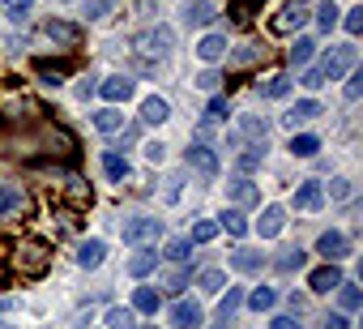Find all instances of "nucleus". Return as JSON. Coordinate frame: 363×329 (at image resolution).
<instances>
[{
    "label": "nucleus",
    "instance_id": "nucleus-17",
    "mask_svg": "<svg viewBox=\"0 0 363 329\" xmlns=\"http://www.w3.org/2000/svg\"><path fill=\"white\" fill-rule=\"evenodd\" d=\"M240 133H244L252 145H265V141H269V120H261V116H240Z\"/></svg>",
    "mask_w": 363,
    "mask_h": 329
},
{
    "label": "nucleus",
    "instance_id": "nucleus-12",
    "mask_svg": "<svg viewBox=\"0 0 363 329\" xmlns=\"http://www.w3.org/2000/svg\"><path fill=\"white\" fill-rule=\"evenodd\" d=\"M171 325H175V329H201V308L189 303V299H179V303L171 308Z\"/></svg>",
    "mask_w": 363,
    "mask_h": 329
},
{
    "label": "nucleus",
    "instance_id": "nucleus-2",
    "mask_svg": "<svg viewBox=\"0 0 363 329\" xmlns=\"http://www.w3.org/2000/svg\"><path fill=\"white\" fill-rule=\"evenodd\" d=\"M48 265H52V252H48L43 244H35V240H18V244H13V269H18L22 278H43Z\"/></svg>",
    "mask_w": 363,
    "mask_h": 329
},
{
    "label": "nucleus",
    "instance_id": "nucleus-18",
    "mask_svg": "<svg viewBox=\"0 0 363 329\" xmlns=\"http://www.w3.org/2000/svg\"><path fill=\"white\" fill-rule=\"evenodd\" d=\"M103 257H107V244H103V240H86V244L77 248V265H82V269H99Z\"/></svg>",
    "mask_w": 363,
    "mask_h": 329
},
{
    "label": "nucleus",
    "instance_id": "nucleus-28",
    "mask_svg": "<svg viewBox=\"0 0 363 329\" xmlns=\"http://www.w3.org/2000/svg\"><path fill=\"white\" fill-rule=\"evenodd\" d=\"M94 128L99 133H120L124 128V116L116 107H103V111H94Z\"/></svg>",
    "mask_w": 363,
    "mask_h": 329
},
{
    "label": "nucleus",
    "instance_id": "nucleus-10",
    "mask_svg": "<svg viewBox=\"0 0 363 329\" xmlns=\"http://www.w3.org/2000/svg\"><path fill=\"white\" fill-rule=\"evenodd\" d=\"M316 252L325 257V265H337V261L350 252V240H346L342 231H325V235L316 240Z\"/></svg>",
    "mask_w": 363,
    "mask_h": 329
},
{
    "label": "nucleus",
    "instance_id": "nucleus-54",
    "mask_svg": "<svg viewBox=\"0 0 363 329\" xmlns=\"http://www.w3.org/2000/svg\"><path fill=\"white\" fill-rule=\"evenodd\" d=\"M94 90H99V82H94V77H86V82H82V86H77V99H90V94H94Z\"/></svg>",
    "mask_w": 363,
    "mask_h": 329
},
{
    "label": "nucleus",
    "instance_id": "nucleus-50",
    "mask_svg": "<svg viewBox=\"0 0 363 329\" xmlns=\"http://www.w3.org/2000/svg\"><path fill=\"white\" fill-rule=\"evenodd\" d=\"M197 86H201V90H218V86H223V77H218L214 69H206V73L197 77Z\"/></svg>",
    "mask_w": 363,
    "mask_h": 329
},
{
    "label": "nucleus",
    "instance_id": "nucleus-37",
    "mask_svg": "<svg viewBox=\"0 0 363 329\" xmlns=\"http://www.w3.org/2000/svg\"><path fill=\"white\" fill-rule=\"evenodd\" d=\"M240 299H244V295H240V286H231V291H227V299L218 303V329H227V320L235 316V308H240Z\"/></svg>",
    "mask_w": 363,
    "mask_h": 329
},
{
    "label": "nucleus",
    "instance_id": "nucleus-3",
    "mask_svg": "<svg viewBox=\"0 0 363 329\" xmlns=\"http://www.w3.org/2000/svg\"><path fill=\"white\" fill-rule=\"evenodd\" d=\"M171 48H175L171 26H145V30L133 35V52H137V56H154V60H162Z\"/></svg>",
    "mask_w": 363,
    "mask_h": 329
},
{
    "label": "nucleus",
    "instance_id": "nucleus-23",
    "mask_svg": "<svg viewBox=\"0 0 363 329\" xmlns=\"http://www.w3.org/2000/svg\"><path fill=\"white\" fill-rule=\"evenodd\" d=\"M69 69H73L69 60H35V73H39L48 86H56L60 77H69Z\"/></svg>",
    "mask_w": 363,
    "mask_h": 329
},
{
    "label": "nucleus",
    "instance_id": "nucleus-5",
    "mask_svg": "<svg viewBox=\"0 0 363 329\" xmlns=\"http://www.w3.org/2000/svg\"><path fill=\"white\" fill-rule=\"evenodd\" d=\"M120 235H124V244H150V240H158V235H162V218H150V214L124 218Z\"/></svg>",
    "mask_w": 363,
    "mask_h": 329
},
{
    "label": "nucleus",
    "instance_id": "nucleus-15",
    "mask_svg": "<svg viewBox=\"0 0 363 329\" xmlns=\"http://www.w3.org/2000/svg\"><path fill=\"white\" fill-rule=\"evenodd\" d=\"M197 56H201L206 65H218V60L227 56V35H206V39L197 43Z\"/></svg>",
    "mask_w": 363,
    "mask_h": 329
},
{
    "label": "nucleus",
    "instance_id": "nucleus-16",
    "mask_svg": "<svg viewBox=\"0 0 363 329\" xmlns=\"http://www.w3.org/2000/svg\"><path fill=\"white\" fill-rule=\"evenodd\" d=\"M291 86H295V82H291L286 73H274V77L257 82V94H261V99H286V94H291Z\"/></svg>",
    "mask_w": 363,
    "mask_h": 329
},
{
    "label": "nucleus",
    "instance_id": "nucleus-44",
    "mask_svg": "<svg viewBox=\"0 0 363 329\" xmlns=\"http://www.w3.org/2000/svg\"><path fill=\"white\" fill-rule=\"evenodd\" d=\"M189 286V269H171V274H162V291L167 295H179Z\"/></svg>",
    "mask_w": 363,
    "mask_h": 329
},
{
    "label": "nucleus",
    "instance_id": "nucleus-48",
    "mask_svg": "<svg viewBox=\"0 0 363 329\" xmlns=\"http://www.w3.org/2000/svg\"><path fill=\"white\" fill-rule=\"evenodd\" d=\"M189 248H193V244H189V235H184V240H171V244H167V257H171V261H184V257H189Z\"/></svg>",
    "mask_w": 363,
    "mask_h": 329
},
{
    "label": "nucleus",
    "instance_id": "nucleus-24",
    "mask_svg": "<svg viewBox=\"0 0 363 329\" xmlns=\"http://www.w3.org/2000/svg\"><path fill=\"white\" fill-rule=\"evenodd\" d=\"M167 116H171V103H167V99H158V94H150V99L141 103V120H145V124H162Z\"/></svg>",
    "mask_w": 363,
    "mask_h": 329
},
{
    "label": "nucleus",
    "instance_id": "nucleus-29",
    "mask_svg": "<svg viewBox=\"0 0 363 329\" xmlns=\"http://www.w3.org/2000/svg\"><path fill=\"white\" fill-rule=\"evenodd\" d=\"M103 320H107V329H137L133 308H120V303H116V308H107V316H103Z\"/></svg>",
    "mask_w": 363,
    "mask_h": 329
},
{
    "label": "nucleus",
    "instance_id": "nucleus-19",
    "mask_svg": "<svg viewBox=\"0 0 363 329\" xmlns=\"http://www.w3.org/2000/svg\"><path fill=\"white\" fill-rule=\"evenodd\" d=\"M231 269H240V274H261V269H265V252L240 248V252H231Z\"/></svg>",
    "mask_w": 363,
    "mask_h": 329
},
{
    "label": "nucleus",
    "instance_id": "nucleus-36",
    "mask_svg": "<svg viewBox=\"0 0 363 329\" xmlns=\"http://www.w3.org/2000/svg\"><path fill=\"white\" fill-rule=\"evenodd\" d=\"M197 286H201L206 295H218V291L227 286V274H223V269H201V278H197Z\"/></svg>",
    "mask_w": 363,
    "mask_h": 329
},
{
    "label": "nucleus",
    "instance_id": "nucleus-34",
    "mask_svg": "<svg viewBox=\"0 0 363 329\" xmlns=\"http://www.w3.org/2000/svg\"><path fill=\"white\" fill-rule=\"evenodd\" d=\"M312 52H316V43H312V39H295V48L286 52V60H291L295 69H303V65L312 60Z\"/></svg>",
    "mask_w": 363,
    "mask_h": 329
},
{
    "label": "nucleus",
    "instance_id": "nucleus-45",
    "mask_svg": "<svg viewBox=\"0 0 363 329\" xmlns=\"http://www.w3.org/2000/svg\"><path fill=\"white\" fill-rule=\"evenodd\" d=\"M261 5H265V0H231V18L244 26V22L252 18V9H261Z\"/></svg>",
    "mask_w": 363,
    "mask_h": 329
},
{
    "label": "nucleus",
    "instance_id": "nucleus-57",
    "mask_svg": "<svg viewBox=\"0 0 363 329\" xmlns=\"http://www.w3.org/2000/svg\"><path fill=\"white\" fill-rule=\"evenodd\" d=\"M0 329H9V325H0Z\"/></svg>",
    "mask_w": 363,
    "mask_h": 329
},
{
    "label": "nucleus",
    "instance_id": "nucleus-30",
    "mask_svg": "<svg viewBox=\"0 0 363 329\" xmlns=\"http://www.w3.org/2000/svg\"><path fill=\"white\" fill-rule=\"evenodd\" d=\"M320 150V137H312V133H299V137H291V154L295 158H312Z\"/></svg>",
    "mask_w": 363,
    "mask_h": 329
},
{
    "label": "nucleus",
    "instance_id": "nucleus-21",
    "mask_svg": "<svg viewBox=\"0 0 363 329\" xmlns=\"http://www.w3.org/2000/svg\"><path fill=\"white\" fill-rule=\"evenodd\" d=\"M103 172H107L111 184H124V180H128V158L116 154V150H107V154H103Z\"/></svg>",
    "mask_w": 363,
    "mask_h": 329
},
{
    "label": "nucleus",
    "instance_id": "nucleus-35",
    "mask_svg": "<svg viewBox=\"0 0 363 329\" xmlns=\"http://www.w3.org/2000/svg\"><path fill=\"white\" fill-rule=\"evenodd\" d=\"M257 60H265V48H261V43H244V48L231 56V65H235V69H244V65H257Z\"/></svg>",
    "mask_w": 363,
    "mask_h": 329
},
{
    "label": "nucleus",
    "instance_id": "nucleus-7",
    "mask_svg": "<svg viewBox=\"0 0 363 329\" xmlns=\"http://www.w3.org/2000/svg\"><path fill=\"white\" fill-rule=\"evenodd\" d=\"M43 35H48L52 43H60L65 52H77V48H82V26H77V22H65V18H52V22L43 26Z\"/></svg>",
    "mask_w": 363,
    "mask_h": 329
},
{
    "label": "nucleus",
    "instance_id": "nucleus-22",
    "mask_svg": "<svg viewBox=\"0 0 363 329\" xmlns=\"http://www.w3.org/2000/svg\"><path fill=\"white\" fill-rule=\"evenodd\" d=\"M99 94H103L107 103H124V99L133 94V77H107V82L99 86Z\"/></svg>",
    "mask_w": 363,
    "mask_h": 329
},
{
    "label": "nucleus",
    "instance_id": "nucleus-41",
    "mask_svg": "<svg viewBox=\"0 0 363 329\" xmlns=\"http://www.w3.org/2000/svg\"><path fill=\"white\" fill-rule=\"evenodd\" d=\"M218 227H227V231H231V235H235V240H240V235H248V218H244V214H240V210H227V214H223V223H218Z\"/></svg>",
    "mask_w": 363,
    "mask_h": 329
},
{
    "label": "nucleus",
    "instance_id": "nucleus-39",
    "mask_svg": "<svg viewBox=\"0 0 363 329\" xmlns=\"http://www.w3.org/2000/svg\"><path fill=\"white\" fill-rule=\"evenodd\" d=\"M274 303H278V295H274L269 286H257V291L248 295V308H252V312H269Z\"/></svg>",
    "mask_w": 363,
    "mask_h": 329
},
{
    "label": "nucleus",
    "instance_id": "nucleus-49",
    "mask_svg": "<svg viewBox=\"0 0 363 329\" xmlns=\"http://www.w3.org/2000/svg\"><path fill=\"white\" fill-rule=\"evenodd\" d=\"M227 116H231L227 99H223V94H214V99H210V120H227Z\"/></svg>",
    "mask_w": 363,
    "mask_h": 329
},
{
    "label": "nucleus",
    "instance_id": "nucleus-55",
    "mask_svg": "<svg viewBox=\"0 0 363 329\" xmlns=\"http://www.w3.org/2000/svg\"><path fill=\"white\" fill-rule=\"evenodd\" d=\"M274 329H303L295 316H274Z\"/></svg>",
    "mask_w": 363,
    "mask_h": 329
},
{
    "label": "nucleus",
    "instance_id": "nucleus-38",
    "mask_svg": "<svg viewBox=\"0 0 363 329\" xmlns=\"http://www.w3.org/2000/svg\"><path fill=\"white\" fill-rule=\"evenodd\" d=\"M337 13H342V9L333 5V0H320V5H316V22H320V30H325V35L337 26Z\"/></svg>",
    "mask_w": 363,
    "mask_h": 329
},
{
    "label": "nucleus",
    "instance_id": "nucleus-27",
    "mask_svg": "<svg viewBox=\"0 0 363 329\" xmlns=\"http://www.w3.org/2000/svg\"><path fill=\"white\" fill-rule=\"evenodd\" d=\"M30 13H35V0H5V18H9V22L26 26V22H30Z\"/></svg>",
    "mask_w": 363,
    "mask_h": 329
},
{
    "label": "nucleus",
    "instance_id": "nucleus-32",
    "mask_svg": "<svg viewBox=\"0 0 363 329\" xmlns=\"http://www.w3.org/2000/svg\"><path fill=\"white\" fill-rule=\"evenodd\" d=\"M133 312H158V291L154 286H137L133 291Z\"/></svg>",
    "mask_w": 363,
    "mask_h": 329
},
{
    "label": "nucleus",
    "instance_id": "nucleus-52",
    "mask_svg": "<svg viewBox=\"0 0 363 329\" xmlns=\"http://www.w3.org/2000/svg\"><path fill=\"white\" fill-rule=\"evenodd\" d=\"M329 197L346 201V197H350V180H333V184H329Z\"/></svg>",
    "mask_w": 363,
    "mask_h": 329
},
{
    "label": "nucleus",
    "instance_id": "nucleus-31",
    "mask_svg": "<svg viewBox=\"0 0 363 329\" xmlns=\"http://www.w3.org/2000/svg\"><path fill=\"white\" fill-rule=\"evenodd\" d=\"M65 197H69V206H73V210H86V206L94 201V193H90V189H82V180H69V184H65Z\"/></svg>",
    "mask_w": 363,
    "mask_h": 329
},
{
    "label": "nucleus",
    "instance_id": "nucleus-43",
    "mask_svg": "<svg viewBox=\"0 0 363 329\" xmlns=\"http://www.w3.org/2000/svg\"><path fill=\"white\" fill-rule=\"evenodd\" d=\"M303 261H308V252H303V248H286V252L278 257V269H282V274H291V269H303Z\"/></svg>",
    "mask_w": 363,
    "mask_h": 329
},
{
    "label": "nucleus",
    "instance_id": "nucleus-47",
    "mask_svg": "<svg viewBox=\"0 0 363 329\" xmlns=\"http://www.w3.org/2000/svg\"><path fill=\"white\" fill-rule=\"evenodd\" d=\"M337 22H342L350 35H359V30H363V5H354V9H350L346 18H337Z\"/></svg>",
    "mask_w": 363,
    "mask_h": 329
},
{
    "label": "nucleus",
    "instance_id": "nucleus-40",
    "mask_svg": "<svg viewBox=\"0 0 363 329\" xmlns=\"http://www.w3.org/2000/svg\"><path fill=\"white\" fill-rule=\"evenodd\" d=\"M116 9H120L116 0H90V5H86V18H90V22H107Z\"/></svg>",
    "mask_w": 363,
    "mask_h": 329
},
{
    "label": "nucleus",
    "instance_id": "nucleus-42",
    "mask_svg": "<svg viewBox=\"0 0 363 329\" xmlns=\"http://www.w3.org/2000/svg\"><path fill=\"white\" fill-rule=\"evenodd\" d=\"M214 235H218V223H214V218H201V223L193 227V235H189V244H210Z\"/></svg>",
    "mask_w": 363,
    "mask_h": 329
},
{
    "label": "nucleus",
    "instance_id": "nucleus-13",
    "mask_svg": "<svg viewBox=\"0 0 363 329\" xmlns=\"http://www.w3.org/2000/svg\"><path fill=\"white\" fill-rule=\"evenodd\" d=\"M320 206H325V189L316 180H308V184L295 189V210H320Z\"/></svg>",
    "mask_w": 363,
    "mask_h": 329
},
{
    "label": "nucleus",
    "instance_id": "nucleus-56",
    "mask_svg": "<svg viewBox=\"0 0 363 329\" xmlns=\"http://www.w3.org/2000/svg\"><path fill=\"white\" fill-rule=\"evenodd\" d=\"M145 158L150 162H162V145H145Z\"/></svg>",
    "mask_w": 363,
    "mask_h": 329
},
{
    "label": "nucleus",
    "instance_id": "nucleus-20",
    "mask_svg": "<svg viewBox=\"0 0 363 329\" xmlns=\"http://www.w3.org/2000/svg\"><path fill=\"white\" fill-rule=\"evenodd\" d=\"M308 286H312V291H337V286H342V269H337V265H320V269H312Z\"/></svg>",
    "mask_w": 363,
    "mask_h": 329
},
{
    "label": "nucleus",
    "instance_id": "nucleus-9",
    "mask_svg": "<svg viewBox=\"0 0 363 329\" xmlns=\"http://www.w3.org/2000/svg\"><path fill=\"white\" fill-rule=\"evenodd\" d=\"M227 197H231V210H248V206H261V189L248 180V176H235L227 184Z\"/></svg>",
    "mask_w": 363,
    "mask_h": 329
},
{
    "label": "nucleus",
    "instance_id": "nucleus-11",
    "mask_svg": "<svg viewBox=\"0 0 363 329\" xmlns=\"http://www.w3.org/2000/svg\"><path fill=\"white\" fill-rule=\"evenodd\" d=\"M316 116H325V107H320L316 99H299V103L282 116V124H286V128H299V124H312Z\"/></svg>",
    "mask_w": 363,
    "mask_h": 329
},
{
    "label": "nucleus",
    "instance_id": "nucleus-1",
    "mask_svg": "<svg viewBox=\"0 0 363 329\" xmlns=\"http://www.w3.org/2000/svg\"><path fill=\"white\" fill-rule=\"evenodd\" d=\"M354 65H359V48H354V43L329 48V52H325L308 73H303V86H308V90H316V86H325V82H337V77H346Z\"/></svg>",
    "mask_w": 363,
    "mask_h": 329
},
{
    "label": "nucleus",
    "instance_id": "nucleus-8",
    "mask_svg": "<svg viewBox=\"0 0 363 329\" xmlns=\"http://www.w3.org/2000/svg\"><path fill=\"white\" fill-rule=\"evenodd\" d=\"M184 162H189V167H193L201 180H214V176H218V154H214L210 145H189Z\"/></svg>",
    "mask_w": 363,
    "mask_h": 329
},
{
    "label": "nucleus",
    "instance_id": "nucleus-46",
    "mask_svg": "<svg viewBox=\"0 0 363 329\" xmlns=\"http://www.w3.org/2000/svg\"><path fill=\"white\" fill-rule=\"evenodd\" d=\"M261 154H265V145H248V150L240 154V172H257V167H261Z\"/></svg>",
    "mask_w": 363,
    "mask_h": 329
},
{
    "label": "nucleus",
    "instance_id": "nucleus-51",
    "mask_svg": "<svg viewBox=\"0 0 363 329\" xmlns=\"http://www.w3.org/2000/svg\"><path fill=\"white\" fill-rule=\"evenodd\" d=\"M359 94H363V73H354V77H350V82H346V99H350V103H354V99H359Z\"/></svg>",
    "mask_w": 363,
    "mask_h": 329
},
{
    "label": "nucleus",
    "instance_id": "nucleus-26",
    "mask_svg": "<svg viewBox=\"0 0 363 329\" xmlns=\"http://www.w3.org/2000/svg\"><path fill=\"white\" fill-rule=\"evenodd\" d=\"M158 269V252H150V248H141L133 261H128V274L133 278H145V274H154Z\"/></svg>",
    "mask_w": 363,
    "mask_h": 329
},
{
    "label": "nucleus",
    "instance_id": "nucleus-4",
    "mask_svg": "<svg viewBox=\"0 0 363 329\" xmlns=\"http://www.w3.org/2000/svg\"><path fill=\"white\" fill-rule=\"evenodd\" d=\"M308 18H312V0H291V5L278 9V18L269 22V30L274 35H295L299 26H308Z\"/></svg>",
    "mask_w": 363,
    "mask_h": 329
},
{
    "label": "nucleus",
    "instance_id": "nucleus-33",
    "mask_svg": "<svg viewBox=\"0 0 363 329\" xmlns=\"http://www.w3.org/2000/svg\"><path fill=\"white\" fill-rule=\"evenodd\" d=\"M337 303H342V312H359V308H363V291L350 286V282H342V286H337Z\"/></svg>",
    "mask_w": 363,
    "mask_h": 329
},
{
    "label": "nucleus",
    "instance_id": "nucleus-25",
    "mask_svg": "<svg viewBox=\"0 0 363 329\" xmlns=\"http://www.w3.org/2000/svg\"><path fill=\"white\" fill-rule=\"evenodd\" d=\"M184 22H189V26H210V22H214V5H210V0H189Z\"/></svg>",
    "mask_w": 363,
    "mask_h": 329
},
{
    "label": "nucleus",
    "instance_id": "nucleus-6",
    "mask_svg": "<svg viewBox=\"0 0 363 329\" xmlns=\"http://www.w3.org/2000/svg\"><path fill=\"white\" fill-rule=\"evenodd\" d=\"M26 210H30V193H26L22 184H0V218L13 223V218H22Z\"/></svg>",
    "mask_w": 363,
    "mask_h": 329
},
{
    "label": "nucleus",
    "instance_id": "nucleus-14",
    "mask_svg": "<svg viewBox=\"0 0 363 329\" xmlns=\"http://www.w3.org/2000/svg\"><path fill=\"white\" fill-rule=\"evenodd\" d=\"M282 223H286V210H282V206H265V210H261V223H257L261 240H274V235L282 231Z\"/></svg>",
    "mask_w": 363,
    "mask_h": 329
},
{
    "label": "nucleus",
    "instance_id": "nucleus-53",
    "mask_svg": "<svg viewBox=\"0 0 363 329\" xmlns=\"http://www.w3.org/2000/svg\"><path fill=\"white\" fill-rule=\"evenodd\" d=\"M325 329H350V320L342 312H333V316H325Z\"/></svg>",
    "mask_w": 363,
    "mask_h": 329
}]
</instances>
